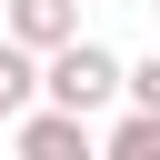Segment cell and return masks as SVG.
<instances>
[{
	"mask_svg": "<svg viewBox=\"0 0 160 160\" xmlns=\"http://www.w3.org/2000/svg\"><path fill=\"white\" fill-rule=\"evenodd\" d=\"M0 30H10V40H30V50L50 60L60 40H80V0H0Z\"/></svg>",
	"mask_w": 160,
	"mask_h": 160,
	"instance_id": "3957f363",
	"label": "cell"
},
{
	"mask_svg": "<svg viewBox=\"0 0 160 160\" xmlns=\"http://www.w3.org/2000/svg\"><path fill=\"white\" fill-rule=\"evenodd\" d=\"M130 100H140V110H160V60H140V70H130Z\"/></svg>",
	"mask_w": 160,
	"mask_h": 160,
	"instance_id": "8992f818",
	"label": "cell"
},
{
	"mask_svg": "<svg viewBox=\"0 0 160 160\" xmlns=\"http://www.w3.org/2000/svg\"><path fill=\"white\" fill-rule=\"evenodd\" d=\"M150 10H160V0H150Z\"/></svg>",
	"mask_w": 160,
	"mask_h": 160,
	"instance_id": "52a82bcc",
	"label": "cell"
},
{
	"mask_svg": "<svg viewBox=\"0 0 160 160\" xmlns=\"http://www.w3.org/2000/svg\"><path fill=\"white\" fill-rule=\"evenodd\" d=\"M130 90V70L100 50V40H60L50 60H40V100H60V110H110Z\"/></svg>",
	"mask_w": 160,
	"mask_h": 160,
	"instance_id": "6da1fadb",
	"label": "cell"
},
{
	"mask_svg": "<svg viewBox=\"0 0 160 160\" xmlns=\"http://www.w3.org/2000/svg\"><path fill=\"white\" fill-rule=\"evenodd\" d=\"M30 100H40V50H30V40H10V30H0V120H20V110H30Z\"/></svg>",
	"mask_w": 160,
	"mask_h": 160,
	"instance_id": "277c9868",
	"label": "cell"
},
{
	"mask_svg": "<svg viewBox=\"0 0 160 160\" xmlns=\"http://www.w3.org/2000/svg\"><path fill=\"white\" fill-rule=\"evenodd\" d=\"M10 150H20V160H90L100 130H90V110H60V100H50V110H20V120H10Z\"/></svg>",
	"mask_w": 160,
	"mask_h": 160,
	"instance_id": "7a4b0ae2",
	"label": "cell"
},
{
	"mask_svg": "<svg viewBox=\"0 0 160 160\" xmlns=\"http://www.w3.org/2000/svg\"><path fill=\"white\" fill-rule=\"evenodd\" d=\"M100 150H110V160H160V110H140V100H130V110L100 130Z\"/></svg>",
	"mask_w": 160,
	"mask_h": 160,
	"instance_id": "5b68a950",
	"label": "cell"
}]
</instances>
